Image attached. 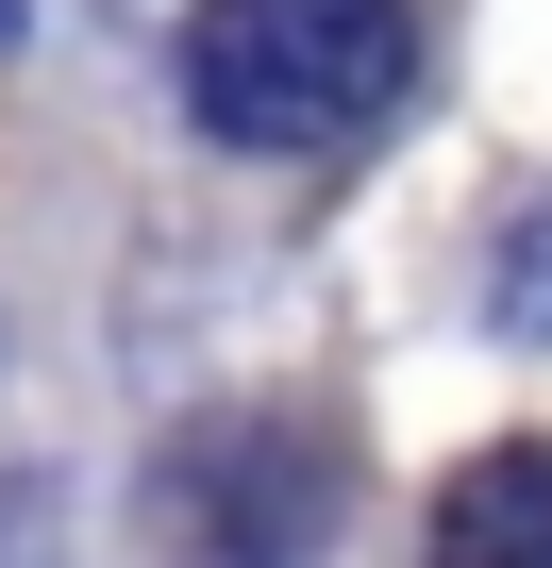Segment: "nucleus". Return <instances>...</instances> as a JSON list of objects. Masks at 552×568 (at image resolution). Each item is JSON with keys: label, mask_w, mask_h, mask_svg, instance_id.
Masks as SVG:
<instances>
[{"label": "nucleus", "mask_w": 552, "mask_h": 568, "mask_svg": "<svg viewBox=\"0 0 552 568\" xmlns=\"http://www.w3.org/2000/svg\"><path fill=\"white\" fill-rule=\"evenodd\" d=\"M419 84L402 0H201L184 18V118L218 151H352Z\"/></svg>", "instance_id": "1"}, {"label": "nucleus", "mask_w": 552, "mask_h": 568, "mask_svg": "<svg viewBox=\"0 0 552 568\" xmlns=\"http://www.w3.org/2000/svg\"><path fill=\"white\" fill-rule=\"evenodd\" d=\"M151 518L184 568H319L335 551V452L302 418H201L151 468Z\"/></svg>", "instance_id": "2"}, {"label": "nucleus", "mask_w": 552, "mask_h": 568, "mask_svg": "<svg viewBox=\"0 0 552 568\" xmlns=\"http://www.w3.org/2000/svg\"><path fill=\"white\" fill-rule=\"evenodd\" d=\"M435 568H552V435L469 452L435 485Z\"/></svg>", "instance_id": "3"}, {"label": "nucleus", "mask_w": 552, "mask_h": 568, "mask_svg": "<svg viewBox=\"0 0 552 568\" xmlns=\"http://www.w3.org/2000/svg\"><path fill=\"white\" fill-rule=\"evenodd\" d=\"M485 284H502V335H552V201L502 234V267H485Z\"/></svg>", "instance_id": "4"}, {"label": "nucleus", "mask_w": 552, "mask_h": 568, "mask_svg": "<svg viewBox=\"0 0 552 568\" xmlns=\"http://www.w3.org/2000/svg\"><path fill=\"white\" fill-rule=\"evenodd\" d=\"M0 51H18V0H0Z\"/></svg>", "instance_id": "5"}]
</instances>
